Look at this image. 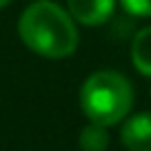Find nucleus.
I'll return each instance as SVG.
<instances>
[{"instance_id":"obj_2","label":"nucleus","mask_w":151,"mask_h":151,"mask_svg":"<svg viewBox=\"0 0 151 151\" xmlns=\"http://www.w3.org/2000/svg\"><path fill=\"white\" fill-rule=\"evenodd\" d=\"M133 107V87L120 71L100 69L85 78L80 87V109L89 122L104 127L120 124Z\"/></svg>"},{"instance_id":"obj_3","label":"nucleus","mask_w":151,"mask_h":151,"mask_svg":"<svg viewBox=\"0 0 151 151\" xmlns=\"http://www.w3.org/2000/svg\"><path fill=\"white\" fill-rule=\"evenodd\" d=\"M120 142L127 151H151V111L127 116L120 129Z\"/></svg>"},{"instance_id":"obj_7","label":"nucleus","mask_w":151,"mask_h":151,"mask_svg":"<svg viewBox=\"0 0 151 151\" xmlns=\"http://www.w3.org/2000/svg\"><path fill=\"white\" fill-rule=\"evenodd\" d=\"M120 5L136 18H151V0H120Z\"/></svg>"},{"instance_id":"obj_1","label":"nucleus","mask_w":151,"mask_h":151,"mask_svg":"<svg viewBox=\"0 0 151 151\" xmlns=\"http://www.w3.org/2000/svg\"><path fill=\"white\" fill-rule=\"evenodd\" d=\"M18 38L31 53L49 60L69 58L80 40L76 20L53 0H33L20 14Z\"/></svg>"},{"instance_id":"obj_6","label":"nucleus","mask_w":151,"mask_h":151,"mask_svg":"<svg viewBox=\"0 0 151 151\" xmlns=\"http://www.w3.org/2000/svg\"><path fill=\"white\" fill-rule=\"evenodd\" d=\"M78 145L82 151H107L111 145V136H109V127L98 122H89L82 127L80 136H78Z\"/></svg>"},{"instance_id":"obj_5","label":"nucleus","mask_w":151,"mask_h":151,"mask_svg":"<svg viewBox=\"0 0 151 151\" xmlns=\"http://www.w3.org/2000/svg\"><path fill=\"white\" fill-rule=\"evenodd\" d=\"M131 62L138 73L151 78V24L133 36L131 40Z\"/></svg>"},{"instance_id":"obj_4","label":"nucleus","mask_w":151,"mask_h":151,"mask_svg":"<svg viewBox=\"0 0 151 151\" xmlns=\"http://www.w3.org/2000/svg\"><path fill=\"white\" fill-rule=\"evenodd\" d=\"M67 11L82 27H100L116 11V0H67Z\"/></svg>"},{"instance_id":"obj_8","label":"nucleus","mask_w":151,"mask_h":151,"mask_svg":"<svg viewBox=\"0 0 151 151\" xmlns=\"http://www.w3.org/2000/svg\"><path fill=\"white\" fill-rule=\"evenodd\" d=\"M11 2H14V0H0V9H5V7L11 5Z\"/></svg>"}]
</instances>
